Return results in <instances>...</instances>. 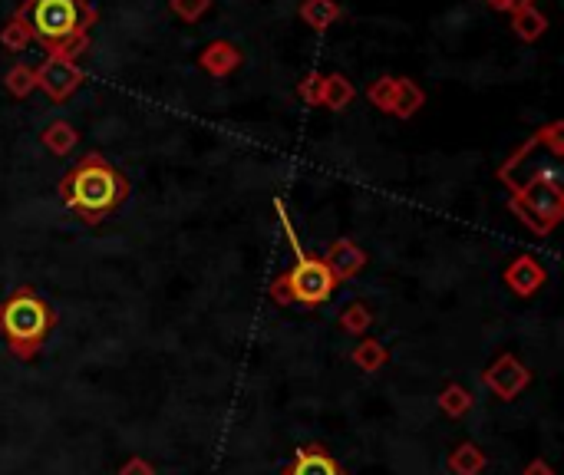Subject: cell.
Here are the masks:
<instances>
[{"label": "cell", "mask_w": 564, "mask_h": 475, "mask_svg": "<svg viewBox=\"0 0 564 475\" xmlns=\"http://www.w3.org/2000/svg\"><path fill=\"white\" fill-rule=\"evenodd\" d=\"M525 475H555V469H551L545 459H535V462H528V466H525Z\"/></svg>", "instance_id": "28"}, {"label": "cell", "mask_w": 564, "mask_h": 475, "mask_svg": "<svg viewBox=\"0 0 564 475\" xmlns=\"http://www.w3.org/2000/svg\"><path fill=\"white\" fill-rule=\"evenodd\" d=\"M485 466H489V459H485V452L475 443H459L449 452V472L452 475H482Z\"/></svg>", "instance_id": "15"}, {"label": "cell", "mask_w": 564, "mask_h": 475, "mask_svg": "<svg viewBox=\"0 0 564 475\" xmlns=\"http://www.w3.org/2000/svg\"><path fill=\"white\" fill-rule=\"evenodd\" d=\"M281 284H284V294L291 304H301V307H320L327 304L330 297L337 291V281L330 268L324 264V258H311V254H304V258H297V264L291 271L278 274Z\"/></svg>", "instance_id": "5"}, {"label": "cell", "mask_w": 564, "mask_h": 475, "mask_svg": "<svg viewBox=\"0 0 564 475\" xmlns=\"http://www.w3.org/2000/svg\"><path fill=\"white\" fill-rule=\"evenodd\" d=\"M172 14L185 20V24H195V20H202L208 14V7H212V0H169Z\"/></svg>", "instance_id": "24"}, {"label": "cell", "mask_w": 564, "mask_h": 475, "mask_svg": "<svg viewBox=\"0 0 564 475\" xmlns=\"http://www.w3.org/2000/svg\"><path fill=\"white\" fill-rule=\"evenodd\" d=\"M505 185L512 192V212L538 235H548L561 222L564 189L555 169H528L525 179H505Z\"/></svg>", "instance_id": "4"}, {"label": "cell", "mask_w": 564, "mask_h": 475, "mask_svg": "<svg viewBox=\"0 0 564 475\" xmlns=\"http://www.w3.org/2000/svg\"><path fill=\"white\" fill-rule=\"evenodd\" d=\"M548 281V271L535 254H518V258L505 268V284L508 291H515L518 297H532L538 294Z\"/></svg>", "instance_id": "8"}, {"label": "cell", "mask_w": 564, "mask_h": 475, "mask_svg": "<svg viewBox=\"0 0 564 475\" xmlns=\"http://www.w3.org/2000/svg\"><path fill=\"white\" fill-rule=\"evenodd\" d=\"M284 475H344V469H340V462L324 446H304L294 452Z\"/></svg>", "instance_id": "11"}, {"label": "cell", "mask_w": 564, "mask_h": 475, "mask_svg": "<svg viewBox=\"0 0 564 475\" xmlns=\"http://www.w3.org/2000/svg\"><path fill=\"white\" fill-rule=\"evenodd\" d=\"M370 103L380 109V113H393V99H396V76H380L367 86Z\"/></svg>", "instance_id": "23"}, {"label": "cell", "mask_w": 564, "mask_h": 475, "mask_svg": "<svg viewBox=\"0 0 564 475\" xmlns=\"http://www.w3.org/2000/svg\"><path fill=\"white\" fill-rule=\"evenodd\" d=\"M324 264L330 268V274H334V281H350L357 278V274L367 268V251H363L360 245H353L350 238H337L334 245L327 248V258Z\"/></svg>", "instance_id": "9"}, {"label": "cell", "mask_w": 564, "mask_h": 475, "mask_svg": "<svg viewBox=\"0 0 564 475\" xmlns=\"http://www.w3.org/2000/svg\"><path fill=\"white\" fill-rule=\"evenodd\" d=\"M20 14L30 20L33 40H40L50 57L80 60L90 50L96 10L86 0H27Z\"/></svg>", "instance_id": "2"}, {"label": "cell", "mask_w": 564, "mask_h": 475, "mask_svg": "<svg viewBox=\"0 0 564 475\" xmlns=\"http://www.w3.org/2000/svg\"><path fill=\"white\" fill-rule=\"evenodd\" d=\"M426 103V96L423 90L413 83V80H406V76H396V99H393V116L396 119H413L419 113V106Z\"/></svg>", "instance_id": "17"}, {"label": "cell", "mask_w": 564, "mask_h": 475, "mask_svg": "<svg viewBox=\"0 0 564 475\" xmlns=\"http://www.w3.org/2000/svg\"><path fill=\"white\" fill-rule=\"evenodd\" d=\"M241 60H245V53H241L238 43H231V40H212L202 53H198V66H202L208 76H215V80H225V76L235 73Z\"/></svg>", "instance_id": "10"}, {"label": "cell", "mask_w": 564, "mask_h": 475, "mask_svg": "<svg viewBox=\"0 0 564 475\" xmlns=\"http://www.w3.org/2000/svg\"><path fill=\"white\" fill-rule=\"evenodd\" d=\"M512 30H515V37L518 40H525V43H535L541 33L548 30V17L541 14V10L535 4H528V7H518L515 14H512Z\"/></svg>", "instance_id": "16"}, {"label": "cell", "mask_w": 564, "mask_h": 475, "mask_svg": "<svg viewBox=\"0 0 564 475\" xmlns=\"http://www.w3.org/2000/svg\"><path fill=\"white\" fill-rule=\"evenodd\" d=\"M344 17V7H340V0H304L301 4V20L311 30H327L334 27L337 20Z\"/></svg>", "instance_id": "14"}, {"label": "cell", "mask_w": 564, "mask_h": 475, "mask_svg": "<svg viewBox=\"0 0 564 475\" xmlns=\"http://www.w3.org/2000/svg\"><path fill=\"white\" fill-rule=\"evenodd\" d=\"M353 99H357V86H353L344 73L324 76V96H320V106H327L330 113H344Z\"/></svg>", "instance_id": "13"}, {"label": "cell", "mask_w": 564, "mask_h": 475, "mask_svg": "<svg viewBox=\"0 0 564 475\" xmlns=\"http://www.w3.org/2000/svg\"><path fill=\"white\" fill-rule=\"evenodd\" d=\"M4 86H7L10 96L27 99L33 90H37V70H33V66H27V63H14L7 70V76H4Z\"/></svg>", "instance_id": "21"}, {"label": "cell", "mask_w": 564, "mask_h": 475, "mask_svg": "<svg viewBox=\"0 0 564 475\" xmlns=\"http://www.w3.org/2000/svg\"><path fill=\"white\" fill-rule=\"evenodd\" d=\"M436 403H439V410L446 413V416L459 419V416H466V413L472 410L475 396H472L462 383H449L446 390L439 393V400H436Z\"/></svg>", "instance_id": "20"}, {"label": "cell", "mask_w": 564, "mask_h": 475, "mask_svg": "<svg viewBox=\"0 0 564 475\" xmlns=\"http://www.w3.org/2000/svg\"><path fill=\"white\" fill-rule=\"evenodd\" d=\"M297 96H301L307 106H320V96H324V73H307L304 80L297 83Z\"/></svg>", "instance_id": "25"}, {"label": "cell", "mask_w": 564, "mask_h": 475, "mask_svg": "<svg viewBox=\"0 0 564 475\" xmlns=\"http://www.w3.org/2000/svg\"><path fill=\"white\" fill-rule=\"evenodd\" d=\"M119 475H156V469H152V462H146L142 456H132L123 469H119Z\"/></svg>", "instance_id": "26"}, {"label": "cell", "mask_w": 564, "mask_h": 475, "mask_svg": "<svg viewBox=\"0 0 564 475\" xmlns=\"http://www.w3.org/2000/svg\"><path fill=\"white\" fill-rule=\"evenodd\" d=\"M340 327H344L347 334H353V337H363L373 327V311L367 304L353 301V304L344 307V314H340Z\"/></svg>", "instance_id": "22"}, {"label": "cell", "mask_w": 564, "mask_h": 475, "mask_svg": "<svg viewBox=\"0 0 564 475\" xmlns=\"http://www.w3.org/2000/svg\"><path fill=\"white\" fill-rule=\"evenodd\" d=\"M482 383L489 386L499 400H515V396L522 393L528 383H532V373H528V367L518 357H512V353H502V357L482 373Z\"/></svg>", "instance_id": "7"}, {"label": "cell", "mask_w": 564, "mask_h": 475, "mask_svg": "<svg viewBox=\"0 0 564 475\" xmlns=\"http://www.w3.org/2000/svg\"><path fill=\"white\" fill-rule=\"evenodd\" d=\"M83 80H86L83 66L76 60H66V57H47L37 70V86L53 99V103L70 99L83 86Z\"/></svg>", "instance_id": "6"}, {"label": "cell", "mask_w": 564, "mask_h": 475, "mask_svg": "<svg viewBox=\"0 0 564 475\" xmlns=\"http://www.w3.org/2000/svg\"><path fill=\"white\" fill-rule=\"evenodd\" d=\"M53 327H57V314H53V307L33 287H17L0 304V334H4L7 350L17 360L37 357Z\"/></svg>", "instance_id": "3"}, {"label": "cell", "mask_w": 564, "mask_h": 475, "mask_svg": "<svg viewBox=\"0 0 564 475\" xmlns=\"http://www.w3.org/2000/svg\"><path fill=\"white\" fill-rule=\"evenodd\" d=\"M350 360H353V367L363 370V373H376V370H383L386 367V360H390V350H386L380 340H370V337H363L357 347H353L350 353Z\"/></svg>", "instance_id": "18"}, {"label": "cell", "mask_w": 564, "mask_h": 475, "mask_svg": "<svg viewBox=\"0 0 564 475\" xmlns=\"http://www.w3.org/2000/svg\"><path fill=\"white\" fill-rule=\"evenodd\" d=\"M0 43H4V47L10 50V53H20V50H27L30 43H33V30H30V20L20 14L10 17L7 24H4V30H0Z\"/></svg>", "instance_id": "19"}, {"label": "cell", "mask_w": 564, "mask_h": 475, "mask_svg": "<svg viewBox=\"0 0 564 475\" xmlns=\"http://www.w3.org/2000/svg\"><path fill=\"white\" fill-rule=\"evenodd\" d=\"M60 198L80 222L99 225L123 208L129 198V182L116 165H109L99 152H90L76 162L70 175L60 179Z\"/></svg>", "instance_id": "1"}, {"label": "cell", "mask_w": 564, "mask_h": 475, "mask_svg": "<svg viewBox=\"0 0 564 475\" xmlns=\"http://www.w3.org/2000/svg\"><path fill=\"white\" fill-rule=\"evenodd\" d=\"M485 4H492L495 10H505V14H515L518 7H528L532 0H485Z\"/></svg>", "instance_id": "27"}, {"label": "cell", "mask_w": 564, "mask_h": 475, "mask_svg": "<svg viewBox=\"0 0 564 475\" xmlns=\"http://www.w3.org/2000/svg\"><path fill=\"white\" fill-rule=\"evenodd\" d=\"M40 142H43V149L53 152L57 159H66L80 146V132H76L73 123H66V119H53V123L40 132Z\"/></svg>", "instance_id": "12"}]
</instances>
